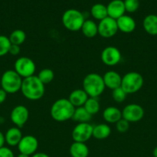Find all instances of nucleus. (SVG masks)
Here are the masks:
<instances>
[{"label":"nucleus","mask_w":157,"mask_h":157,"mask_svg":"<svg viewBox=\"0 0 157 157\" xmlns=\"http://www.w3.org/2000/svg\"><path fill=\"white\" fill-rule=\"evenodd\" d=\"M20 90L26 99L30 101H38L44 95L45 84L40 81L38 77L33 75L22 80Z\"/></svg>","instance_id":"nucleus-1"},{"label":"nucleus","mask_w":157,"mask_h":157,"mask_svg":"<svg viewBox=\"0 0 157 157\" xmlns=\"http://www.w3.org/2000/svg\"><path fill=\"white\" fill-rule=\"evenodd\" d=\"M75 107L66 98H60L52 104L50 115L54 121L64 122L72 119Z\"/></svg>","instance_id":"nucleus-2"},{"label":"nucleus","mask_w":157,"mask_h":157,"mask_svg":"<svg viewBox=\"0 0 157 157\" xmlns=\"http://www.w3.org/2000/svg\"><path fill=\"white\" fill-rule=\"evenodd\" d=\"M105 88L103 78L97 73L88 74L83 81V89L89 98H98L104 92Z\"/></svg>","instance_id":"nucleus-3"},{"label":"nucleus","mask_w":157,"mask_h":157,"mask_svg":"<svg viewBox=\"0 0 157 157\" xmlns=\"http://www.w3.org/2000/svg\"><path fill=\"white\" fill-rule=\"evenodd\" d=\"M22 80L15 70H8L1 77V87L7 94H15L21 90Z\"/></svg>","instance_id":"nucleus-4"},{"label":"nucleus","mask_w":157,"mask_h":157,"mask_svg":"<svg viewBox=\"0 0 157 157\" xmlns=\"http://www.w3.org/2000/svg\"><path fill=\"white\" fill-rule=\"evenodd\" d=\"M85 20L84 15L80 11L75 9L66 10L62 17V25L70 32H78V30H81Z\"/></svg>","instance_id":"nucleus-5"},{"label":"nucleus","mask_w":157,"mask_h":157,"mask_svg":"<svg viewBox=\"0 0 157 157\" xmlns=\"http://www.w3.org/2000/svg\"><path fill=\"white\" fill-rule=\"evenodd\" d=\"M144 80L139 73L130 71L122 77L121 87L127 94L138 92L143 87Z\"/></svg>","instance_id":"nucleus-6"},{"label":"nucleus","mask_w":157,"mask_h":157,"mask_svg":"<svg viewBox=\"0 0 157 157\" xmlns=\"http://www.w3.org/2000/svg\"><path fill=\"white\" fill-rule=\"evenodd\" d=\"M14 70L22 78H26L33 76L36 67L35 64L31 58L28 57H20L14 64Z\"/></svg>","instance_id":"nucleus-7"},{"label":"nucleus","mask_w":157,"mask_h":157,"mask_svg":"<svg viewBox=\"0 0 157 157\" xmlns=\"http://www.w3.org/2000/svg\"><path fill=\"white\" fill-rule=\"evenodd\" d=\"M93 126L89 123H78L72 131L74 142L86 143L92 136Z\"/></svg>","instance_id":"nucleus-8"},{"label":"nucleus","mask_w":157,"mask_h":157,"mask_svg":"<svg viewBox=\"0 0 157 157\" xmlns=\"http://www.w3.org/2000/svg\"><path fill=\"white\" fill-rule=\"evenodd\" d=\"M118 31L116 20L109 16L99 21L98 24V34L102 38H112L115 36Z\"/></svg>","instance_id":"nucleus-9"},{"label":"nucleus","mask_w":157,"mask_h":157,"mask_svg":"<svg viewBox=\"0 0 157 157\" xmlns=\"http://www.w3.org/2000/svg\"><path fill=\"white\" fill-rule=\"evenodd\" d=\"M122 116L129 123H136L144 117V110L139 104H129L122 110Z\"/></svg>","instance_id":"nucleus-10"},{"label":"nucleus","mask_w":157,"mask_h":157,"mask_svg":"<svg viewBox=\"0 0 157 157\" xmlns=\"http://www.w3.org/2000/svg\"><path fill=\"white\" fill-rule=\"evenodd\" d=\"M17 147L20 153L28 155V156H32L34 153H36L38 150V140L32 135L23 136Z\"/></svg>","instance_id":"nucleus-11"},{"label":"nucleus","mask_w":157,"mask_h":157,"mask_svg":"<svg viewBox=\"0 0 157 157\" xmlns=\"http://www.w3.org/2000/svg\"><path fill=\"white\" fill-rule=\"evenodd\" d=\"M101 60L106 65L115 66L121 61L122 54L117 48L114 46H108L102 52Z\"/></svg>","instance_id":"nucleus-12"},{"label":"nucleus","mask_w":157,"mask_h":157,"mask_svg":"<svg viewBox=\"0 0 157 157\" xmlns=\"http://www.w3.org/2000/svg\"><path fill=\"white\" fill-rule=\"evenodd\" d=\"M29 117V110L23 105H18L14 107L10 113L12 122L18 128H22L28 121Z\"/></svg>","instance_id":"nucleus-13"},{"label":"nucleus","mask_w":157,"mask_h":157,"mask_svg":"<svg viewBox=\"0 0 157 157\" xmlns=\"http://www.w3.org/2000/svg\"><path fill=\"white\" fill-rule=\"evenodd\" d=\"M108 16L116 20L125 15L124 2L123 0H112L106 6Z\"/></svg>","instance_id":"nucleus-14"},{"label":"nucleus","mask_w":157,"mask_h":157,"mask_svg":"<svg viewBox=\"0 0 157 157\" xmlns=\"http://www.w3.org/2000/svg\"><path fill=\"white\" fill-rule=\"evenodd\" d=\"M103 81L106 87L114 90L121 87L122 77L115 71H109L103 75Z\"/></svg>","instance_id":"nucleus-15"},{"label":"nucleus","mask_w":157,"mask_h":157,"mask_svg":"<svg viewBox=\"0 0 157 157\" xmlns=\"http://www.w3.org/2000/svg\"><path fill=\"white\" fill-rule=\"evenodd\" d=\"M118 29L123 33H131L134 32L136 27L135 21L129 15H124L116 19Z\"/></svg>","instance_id":"nucleus-16"},{"label":"nucleus","mask_w":157,"mask_h":157,"mask_svg":"<svg viewBox=\"0 0 157 157\" xmlns=\"http://www.w3.org/2000/svg\"><path fill=\"white\" fill-rule=\"evenodd\" d=\"M89 97L83 89L72 90L69 96V101L75 107H83Z\"/></svg>","instance_id":"nucleus-17"},{"label":"nucleus","mask_w":157,"mask_h":157,"mask_svg":"<svg viewBox=\"0 0 157 157\" xmlns=\"http://www.w3.org/2000/svg\"><path fill=\"white\" fill-rule=\"evenodd\" d=\"M22 136V133L20 128L14 127H11L6 131V134H5V139H6V143L10 147H15L19 144Z\"/></svg>","instance_id":"nucleus-18"},{"label":"nucleus","mask_w":157,"mask_h":157,"mask_svg":"<svg viewBox=\"0 0 157 157\" xmlns=\"http://www.w3.org/2000/svg\"><path fill=\"white\" fill-rule=\"evenodd\" d=\"M103 117L109 124H116L123 118L122 111L115 107H108L103 110Z\"/></svg>","instance_id":"nucleus-19"},{"label":"nucleus","mask_w":157,"mask_h":157,"mask_svg":"<svg viewBox=\"0 0 157 157\" xmlns=\"http://www.w3.org/2000/svg\"><path fill=\"white\" fill-rule=\"evenodd\" d=\"M69 153L72 157H88L89 150L86 143L73 142L69 148Z\"/></svg>","instance_id":"nucleus-20"},{"label":"nucleus","mask_w":157,"mask_h":157,"mask_svg":"<svg viewBox=\"0 0 157 157\" xmlns=\"http://www.w3.org/2000/svg\"><path fill=\"white\" fill-rule=\"evenodd\" d=\"M143 25L144 30L149 35H157V15L151 14L145 17Z\"/></svg>","instance_id":"nucleus-21"},{"label":"nucleus","mask_w":157,"mask_h":157,"mask_svg":"<svg viewBox=\"0 0 157 157\" xmlns=\"http://www.w3.org/2000/svg\"><path fill=\"white\" fill-rule=\"evenodd\" d=\"M82 33L88 38H92L98 35V25L91 19L85 20L81 28Z\"/></svg>","instance_id":"nucleus-22"},{"label":"nucleus","mask_w":157,"mask_h":157,"mask_svg":"<svg viewBox=\"0 0 157 157\" xmlns=\"http://www.w3.org/2000/svg\"><path fill=\"white\" fill-rule=\"evenodd\" d=\"M111 134V128L108 124H99L93 127L92 136L97 140H104Z\"/></svg>","instance_id":"nucleus-23"},{"label":"nucleus","mask_w":157,"mask_h":157,"mask_svg":"<svg viewBox=\"0 0 157 157\" xmlns=\"http://www.w3.org/2000/svg\"><path fill=\"white\" fill-rule=\"evenodd\" d=\"M72 119L78 122V123H89L92 119V115L84 108V107H75Z\"/></svg>","instance_id":"nucleus-24"},{"label":"nucleus","mask_w":157,"mask_h":157,"mask_svg":"<svg viewBox=\"0 0 157 157\" xmlns=\"http://www.w3.org/2000/svg\"><path fill=\"white\" fill-rule=\"evenodd\" d=\"M91 15L95 20L101 21L108 17L107 8L101 3H96L91 8Z\"/></svg>","instance_id":"nucleus-25"},{"label":"nucleus","mask_w":157,"mask_h":157,"mask_svg":"<svg viewBox=\"0 0 157 157\" xmlns=\"http://www.w3.org/2000/svg\"><path fill=\"white\" fill-rule=\"evenodd\" d=\"M9 38L11 44L20 46L26 41V35L24 31L21 30V29H15L10 34Z\"/></svg>","instance_id":"nucleus-26"},{"label":"nucleus","mask_w":157,"mask_h":157,"mask_svg":"<svg viewBox=\"0 0 157 157\" xmlns=\"http://www.w3.org/2000/svg\"><path fill=\"white\" fill-rule=\"evenodd\" d=\"M84 108L90 113L91 115H94L98 113L100 110V104L98 100L94 98H89L86 102L84 104Z\"/></svg>","instance_id":"nucleus-27"},{"label":"nucleus","mask_w":157,"mask_h":157,"mask_svg":"<svg viewBox=\"0 0 157 157\" xmlns=\"http://www.w3.org/2000/svg\"><path fill=\"white\" fill-rule=\"evenodd\" d=\"M37 77L42 84H48L53 81L55 78V74L52 69L44 68L38 72Z\"/></svg>","instance_id":"nucleus-28"},{"label":"nucleus","mask_w":157,"mask_h":157,"mask_svg":"<svg viewBox=\"0 0 157 157\" xmlns=\"http://www.w3.org/2000/svg\"><path fill=\"white\" fill-rule=\"evenodd\" d=\"M11 42L9 37L0 35V57H2L9 54L11 47Z\"/></svg>","instance_id":"nucleus-29"},{"label":"nucleus","mask_w":157,"mask_h":157,"mask_svg":"<svg viewBox=\"0 0 157 157\" xmlns=\"http://www.w3.org/2000/svg\"><path fill=\"white\" fill-rule=\"evenodd\" d=\"M126 95H127V94L123 90V89L121 87L112 90V99L114 100V101H115V102L117 103L123 102V101L126 100Z\"/></svg>","instance_id":"nucleus-30"},{"label":"nucleus","mask_w":157,"mask_h":157,"mask_svg":"<svg viewBox=\"0 0 157 157\" xmlns=\"http://www.w3.org/2000/svg\"><path fill=\"white\" fill-rule=\"evenodd\" d=\"M126 12L133 13L138 10L139 7V0H124Z\"/></svg>","instance_id":"nucleus-31"},{"label":"nucleus","mask_w":157,"mask_h":157,"mask_svg":"<svg viewBox=\"0 0 157 157\" xmlns=\"http://www.w3.org/2000/svg\"><path fill=\"white\" fill-rule=\"evenodd\" d=\"M115 127H116V130H118V132L126 133L129 128V123L125 119L122 118L115 124Z\"/></svg>","instance_id":"nucleus-32"},{"label":"nucleus","mask_w":157,"mask_h":157,"mask_svg":"<svg viewBox=\"0 0 157 157\" xmlns=\"http://www.w3.org/2000/svg\"><path fill=\"white\" fill-rule=\"evenodd\" d=\"M0 157H15V156L11 149L3 147L0 148Z\"/></svg>","instance_id":"nucleus-33"},{"label":"nucleus","mask_w":157,"mask_h":157,"mask_svg":"<svg viewBox=\"0 0 157 157\" xmlns=\"http://www.w3.org/2000/svg\"><path fill=\"white\" fill-rule=\"evenodd\" d=\"M20 51H21V48H20L19 45H16V44H11V47L9 48V54H10L11 55H13V56H16L18 54L20 53Z\"/></svg>","instance_id":"nucleus-34"},{"label":"nucleus","mask_w":157,"mask_h":157,"mask_svg":"<svg viewBox=\"0 0 157 157\" xmlns=\"http://www.w3.org/2000/svg\"><path fill=\"white\" fill-rule=\"evenodd\" d=\"M7 94H8L3 89L0 88V104H3L6 101V98H7Z\"/></svg>","instance_id":"nucleus-35"},{"label":"nucleus","mask_w":157,"mask_h":157,"mask_svg":"<svg viewBox=\"0 0 157 157\" xmlns=\"http://www.w3.org/2000/svg\"><path fill=\"white\" fill-rule=\"evenodd\" d=\"M6 143V139H5V135L0 131V148L4 147V144Z\"/></svg>","instance_id":"nucleus-36"},{"label":"nucleus","mask_w":157,"mask_h":157,"mask_svg":"<svg viewBox=\"0 0 157 157\" xmlns=\"http://www.w3.org/2000/svg\"><path fill=\"white\" fill-rule=\"evenodd\" d=\"M31 157H49V156L45 153H35Z\"/></svg>","instance_id":"nucleus-37"},{"label":"nucleus","mask_w":157,"mask_h":157,"mask_svg":"<svg viewBox=\"0 0 157 157\" xmlns=\"http://www.w3.org/2000/svg\"><path fill=\"white\" fill-rule=\"evenodd\" d=\"M152 155H153L154 157H157V147H155V149L153 150V152H152Z\"/></svg>","instance_id":"nucleus-38"},{"label":"nucleus","mask_w":157,"mask_h":157,"mask_svg":"<svg viewBox=\"0 0 157 157\" xmlns=\"http://www.w3.org/2000/svg\"><path fill=\"white\" fill-rule=\"evenodd\" d=\"M17 157H30V156H28V155H26V154H22V153H19Z\"/></svg>","instance_id":"nucleus-39"},{"label":"nucleus","mask_w":157,"mask_h":157,"mask_svg":"<svg viewBox=\"0 0 157 157\" xmlns=\"http://www.w3.org/2000/svg\"><path fill=\"white\" fill-rule=\"evenodd\" d=\"M0 86H1V77H0Z\"/></svg>","instance_id":"nucleus-40"}]
</instances>
